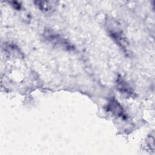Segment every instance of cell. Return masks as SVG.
I'll return each instance as SVG.
<instances>
[{
    "label": "cell",
    "mask_w": 155,
    "mask_h": 155,
    "mask_svg": "<svg viewBox=\"0 0 155 155\" xmlns=\"http://www.w3.org/2000/svg\"><path fill=\"white\" fill-rule=\"evenodd\" d=\"M44 37L48 42L55 45L64 48H66L67 50L72 48L71 45L67 41L61 37V36H59L58 33H55L54 31L48 28L44 31Z\"/></svg>",
    "instance_id": "6da1fadb"
},
{
    "label": "cell",
    "mask_w": 155,
    "mask_h": 155,
    "mask_svg": "<svg viewBox=\"0 0 155 155\" xmlns=\"http://www.w3.org/2000/svg\"><path fill=\"white\" fill-rule=\"evenodd\" d=\"M36 6L38 7L41 10L47 12L52 10L56 2L53 1H36L33 2Z\"/></svg>",
    "instance_id": "5b68a950"
},
{
    "label": "cell",
    "mask_w": 155,
    "mask_h": 155,
    "mask_svg": "<svg viewBox=\"0 0 155 155\" xmlns=\"http://www.w3.org/2000/svg\"><path fill=\"white\" fill-rule=\"evenodd\" d=\"M109 29V33L111 35V36L116 41V42L120 45V46L126 49L127 45H126V40L121 34V31L116 28V29L108 28Z\"/></svg>",
    "instance_id": "277c9868"
},
{
    "label": "cell",
    "mask_w": 155,
    "mask_h": 155,
    "mask_svg": "<svg viewBox=\"0 0 155 155\" xmlns=\"http://www.w3.org/2000/svg\"><path fill=\"white\" fill-rule=\"evenodd\" d=\"M117 89L125 96H132L133 91L131 86L121 76H119L116 80Z\"/></svg>",
    "instance_id": "3957f363"
},
{
    "label": "cell",
    "mask_w": 155,
    "mask_h": 155,
    "mask_svg": "<svg viewBox=\"0 0 155 155\" xmlns=\"http://www.w3.org/2000/svg\"><path fill=\"white\" fill-rule=\"evenodd\" d=\"M107 110L117 117L126 118V115L124 108L120 103L115 99H111L107 105Z\"/></svg>",
    "instance_id": "7a4b0ae2"
}]
</instances>
